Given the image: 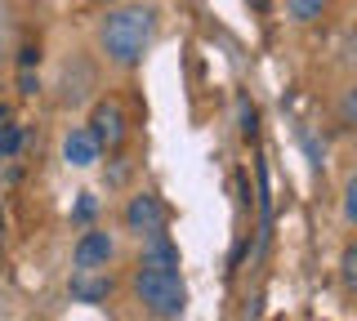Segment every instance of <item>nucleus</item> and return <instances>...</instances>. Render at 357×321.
<instances>
[{
  "instance_id": "dca6fc26",
  "label": "nucleus",
  "mask_w": 357,
  "mask_h": 321,
  "mask_svg": "<svg viewBox=\"0 0 357 321\" xmlns=\"http://www.w3.org/2000/svg\"><path fill=\"white\" fill-rule=\"evenodd\" d=\"M340 112H344V125H353V112H357V98H353V90L344 94V107H340Z\"/></svg>"
},
{
  "instance_id": "39448f33",
  "label": "nucleus",
  "mask_w": 357,
  "mask_h": 321,
  "mask_svg": "<svg viewBox=\"0 0 357 321\" xmlns=\"http://www.w3.org/2000/svg\"><path fill=\"white\" fill-rule=\"evenodd\" d=\"M165 205H161V196H152V192H139V196H130V205H126V228L134 232V237H152V232H165Z\"/></svg>"
},
{
  "instance_id": "9b49d317",
  "label": "nucleus",
  "mask_w": 357,
  "mask_h": 321,
  "mask_svg": "<svg viewBox=\"0 0 357 321\" xmlns=\"http://www.w3.org/2000/svg\"><path fill=\"white\" fill-rule=\"evenodd\" d=\"M22 148V125H0V157H14Z\"/></svg>"
},
{
  "instance_id": "f3484780",
  "label": "nucleus",
  "mask_w": 357,
  "mask_h": 321,
  "mask_svg": "<svg viewBox=\"0 0 357 321\" xmlns=\"http://www.w3.org/2000/svg\"><path fill=\"white\" fill-rule=\"evenodd\" d=\"M18 85H22V94H36V90H40V81H36L31 72H22V76H18Z\"/></svg>"
},
{
  "instance_id": "9d476101",
  "label": "nucleus",
  "mask_w": 357,
  "mask_h": 321,
  "mask_svg": "<svg viewBox=\"0 0 357 321\" xmlns=\"http://www.w3.org/2000/svg\"><path fill=\"white\" fill-rule=\"evenodd\" d=\"M340 281H344V290H353V285H357V246H353V241L340 254Z\"/></svg>"
},
{
  "instance_id": "f257e3e1",
  "label": "nucleus",
  "mask_w": 357,
  "mask_h": 321,
  "mask_svg": "<svg viewBox=\"0 0 357 321\" xmlns=\"http://www.w3.org/2000/svg\"><path fill=\"white\" fill-rule=\"evenodd\" d=\"M152 36H156L152 5H121L98 27V45H103L107 63H116V68H139L143 54L152 49Z\"/></svg>"
},
{
  "instance_id": "2eb2a0df",
  "label": "nucleus",
  "mask_w": 357,
  "mask_h": 321,
  "mask_svg": "<svg viewBox=\"0 0 357 321\" xmlns=\"http://www.w3.org/2000/svg\"><path fill=\"white\" fill-rule=\"evenodd\" d=\"M241 134L245 139L255 134V107H245V103H241Z\"/></svg>"
},
{
  "instance_id": "7ed1b4c3",
  "label": "nucleus",
  "mask_w": 357,
  "mask_h": 321,
  "mask_svg": "<svg viewBox=\"0 0 357 321\" xmlns=\"http://www.w3.org/2000/svg\"><path fill=\"white\" fill-rule=\"evenodd\" d=\"M89 134H94L98 152H116L121 143H126V112H121V103H112V98H103V103H94V112H89Z\"/></svg>"
},
{
  "instance_id": "f03ea898",
  "label": "nucleus",
  "mask_w": 357,
  "mask_h": 321,
  "mask_svg": "<svg viewBox=\"0 0 357 321\" xmlns=\"http://www.w3.org/2000/svg\"><path fill=\"white\" fill-rule=\"evenodd\" d=\"M134 299L143 304V313H152L156 321H178L188 308V285L178 272H165V268H143L134 272Z\"/></svg>"
},
{
  "instance_id": "ddd939ff",
  "label": "nucleus",
  "mask_w": 357,
  "mask_h": 321,
  "mask_svg": "<svg viewBox=\"0 0 357 321\" xmlns=\"http://www.w3.org/2000/svg\"><path fill=\"white\" fill-rule=\"evenodd\" d=\"M89 214H94V196H89V192H81V201H76V219L85 224Z\"/></svg>"
},
{
  "instance_id": "0eeeda50",
  "label": "nucleus",
  "mask_w": 357,
  "mask_h": 321,
  "mask_svg": "<svg viewBox=\"0 0 357 321\" xmlns=\"http://www.w3.org/2000/svg\"><path fill=\"white\" fill-rule=\"evenodd\" d=\"M112 272L98 268V272H72V299H81V304H98V299L112 295Z\"/></svg>"
},
{
  "instance_id": "4468645a",
  "label": "nucleus",
  "mask_w": 357,
  "mask_h": 321,
  "mask_svg": "<svg viewBox=\"0 0 357 321\" xmlns=\"http://www.w3.org/2000/svg\"><path fill=\"white\" fill-rule=\"evenodd\" d=\"M18 63H22V72H31V63H40V49H36V45H27V49L18 54Z\"/></svg>"
},
{
  "instance_id": "423d86ee",
  "label": "nucleus",
  "mask_w": 357,
  "mask_h": 321,
  "mask_svg": "<svg viewBox=\"0 0 357 321\" xmlns=\"http://www.w3.org/2000/svg\"><path fill=\"white\" fill-rule=\"evenodd\" d=\"M103 152H98V143H94V134L89 130H72V134L63 139V161L72 165V170H89Z\"/></svg>"
},
{
  "instance_id": "6e6552de",
  "label": "nucleus",
  "mask_w": 357,
  "mask_h": 321,
  "mask_svg": "<svg viewBox=\"0 0 357 321\" xmlns=\"http://www.w3.org/2000/svg\"><path fill=\"white\" fill-rule=\"evenodd\" d=\"M143 268H165V272L178 268V246L165 237V232H152V237H143Z\"/></svg>"
},
{
  "instance_id": "f8f14e48",
  "label": "nucleus",
  "mask_w": 357,
  "mask_h": 321,
  "mask_svg": "<svg viewBox=\"0 0 357 321\" xmlns=\"http://www.w3.org/2000/svg\"><path fill=\"white\" fill-rule=\"evenodd\" d=\"M353 196H357V179H349V187H344V219H349V224L357 219V201H353Z\"/></svg>"
},
{
  "instance_id": "1a4fd4ad",
  "label": "nucleus",
  "mask_w": 357,
  "mask_h": 321,
  "mask_svg": "<svg viewBox=\"0 0 357 321\" xmlns=\"http://www.w3.org/2000/svg\"><path fill=\"white\" fill-rule=\"evenodd\" d=\"M326 5L331 0H286V14L308 27V23H317V18H326Z\"/></svg>"
},
{
  "instance_id": "20e7f679",
  "label": "nucleus",
  "mask_w": 357,
  "mask_h": 321,
  "mask_svg": "<svg viewBox=\"0 0 357 321\" xmlns=\"http://www.w3.org/2000/svg\"><path fill=\"white\" fill-rule=\"evenodd\" d=\"M112 254H116V241H112L107 232L89 228V232H81V241L72 246V272H98V268L112 263Z\"/></svg>"
}]
</instances>
